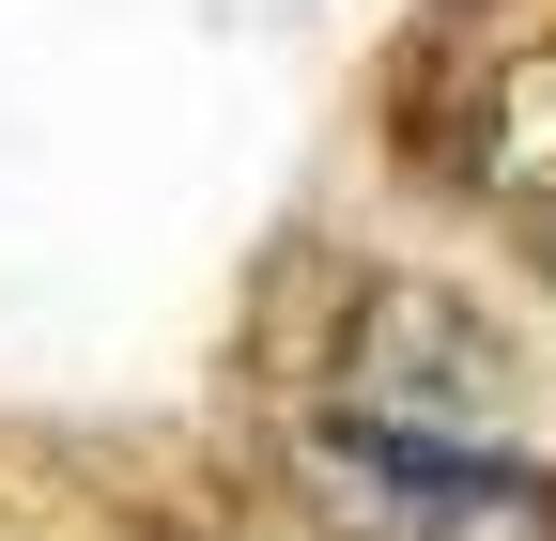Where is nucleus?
Returning <instances> with one entry per match:
<instances>
[{"instance_id": "f03ea898", "label": "nucleus", "mask_w": 556, "mask_h": 541, "mask_svg": "<svg viewBox=\"0 0 556 541\" xmlns=\"http://www.w3.org/2000/svg\"><path fill=\"white\" fill-rule=\"evenodd\" d=\"M309 464H325L340 526H371V541H541V526H556V495L526 480L510 449L402 433V418H356V402L309 418Z\"/></svg>"}, {"instance_id": "f257e3e1", "label": "nucleus", "mask_w": 556, "mask_h": 541, "mask_svg": "<svg viewBox=\"0 0 556 541\" xmlns=\"http://www.w3.org/2000/svg\"><path fill=\"white\" fill-rule=\"evenodd\" d=\"M325 372H340V402H356V418L464 433V449H495V433H510V402H526V356H510L448 279H356V294H340Z\"/></svg>"}, {"instance_id": "7ed1b4c3", "label": "nucleus", "mask_w": 556, "mask_h": 541, "mask_svg": "<svg viewBox=\"0 0 556 541\" xmlns=\"http://www.w3.org/2000/svg\"><path fill=\"white\" fill-rule=\"evenodd\" d=\"M448 171L495 201V217H556V32L541 47H510L495 78H479V109H464V140H448Z\"/></svg>"}]
</instances>
